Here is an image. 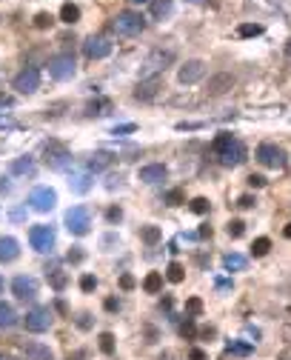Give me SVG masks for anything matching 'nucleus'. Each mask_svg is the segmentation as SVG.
<instances>
[{"instance_id":"obj_37","label":"nucleus","mask_w":291,"mask_h":360,"mask_svg":"<svg viewBox=\"0 0 291 360\" xmlns=\"http://www.w3.org/2000/svg\"><path fill=\"white\" fill-rule=\"evenodd\" d=\"M209 206H211V203L206 198H194L191 203H188V209L194 212V215H206V212H209Z\"/></svg>"},{"instance_id":"obj_11","label":"nucleus","mask_w":291,"mask_h":360,"mask_svg":"<svg viewBox=\"0 0 291 360\" xmlns=\"http://www.w3.org/2000/svg\"><path fill=\"white\" fill-rule=\"evenodd\" d=\"M83 55L89 60H103L112 55V43L100 35H92V37H86V43H83Z\"/></svg>"},{"instance_id":"obj_45","label":"nucleus","mask_w":291,"mask_h":360,"mask_svg":"<svg viewBox=\"0 0 291 360\" xmlns=\"http://www.w3.org/2000/svg\"><path fill=\"white\" fill-rule=\"evenodd\" d=\"M131 132H134V123H123V126L112 129V135H131Z\"/></svg>"},{"instance_id":"obj_13","label":"nucleus","mask_w":291,"mask_h":360,"mask_svg":"<svg viewBox=\"0 0 291 360\" xmlns=\"http://www.w3.org/2000/svg\"><path fill=\"white\" fill-rule=\"evenodd\" d=\"M203 74H206V63L203 60H186L180 66V72H177V80L183 86H194L197 80H203Z\"/></svg>"},{"instance_id":"obj_57","label":"nucleus","mask_w":291,"mask_h":360,"mask_svg":"<svg viewBox=\"0 0 291 360\" xmlns=\"http://www.w3.org/2000/svg\"><path fill=\"white\" fill-rule=\"evenodd\" d=\"M0 294H3V278H0Z\"/></svg>"},{"instance_id":"obj_2","label":"nucleus","mask_w":291,"mask_h":360,"mask_svg":"<svg viewBox=\"0 0 291 360\" xmlns=\"http://www.w3.org/2000/svg\"><path fill=\"white\" fill-rule=\"evenodd\" d=\"M112 29H115L120 37H137L140 32L146 29V17H143L140 12H131V9H126V12H120L115 17Z\"/></svg>"},{"instance_id":"obj_4","label":"nucleus","mask_w":291,"mask_h":360,"mask_svg":"<svg viewBox=\"0 0 291 360\" xmlns=\"http://www.w3.org/2000/svg\"><path fill=\"white\" fill-rule=\"evenodd\" d=\"M29 240H32V249H37V252H52L55 249V243H58V234H55V229L52 226H46V223H40V226H32V232H29Z\"/></svg>"},{"instance_id":"obj_12","label":"nucleus","mask_w":291,"mask_h":360,"mask_svg":"<svg viewBox=\"0 0 291 360\" xmlns=\"http://www.w3.org/2000/svg\"><path fill=\"white\" fill-rule=\"evenodd\" d=\"M234 74H229V72H217V74H211L209 83H206V94L209 97H220V94L232 92L234 89Z\"/></svg>"},{"instance_id":"obj_48","label":"nucleus","mask_w":291,"mask_h":360,"mask_svg":"<svg viewBox=\"0 0 291 360\" xmlns=\"http://www.w3.org/2000/svg\"><path fill=\"white\" fill-rule=\"evenodd\" d=\"M188 360H209V355H206L203 349H191V352H188Z\"/></svg>"},{"instance_id":"obj_3","label":"nucleus","mask_w":291,"mask_h":360,"mask_svg":"<svg viewBox=\"0 0 291 360\" xmlns=\"http://www.w3.org/2000/svg\"><path fill=\"white\" fill-rule=\"evenodd\" d=\"M89 226H92V215H89L86 206H71V209L66 212V229H69L71 234L83 237V234H89Z\"/></svg>"},{"instance_id":"obj_38","label":"nucleus","mask_w":291,"mask_h":360,"mask_svg":"<svg viewBox=\"0 0 291 360\" xmlns=\"http://www.w3.org/2000/svg\"><path fill=\"white\" fill-rule=\"evenodd\" d=\"M226 232H229V237H243V232H245V223H243V220H229V226H226Z\"/></svg>"},{"instance_id":"obj_7","label":"nucleus","mask_w":291,"mask_h":360,"mask_svg":"<svg viewBox=\"0 0 291 360\" xmlns=\"http://www.w3.org/2000/svg\"><path fill=\"white\" fill-rule=\"evenodd\" d=\"M74 72H77V63H74L71 55H58V58L49 60V74L55 80H71Z\"/></svg>"},{"instance_id":"obj_20","label":"nucleus","mask_w":291,"mask_h":360,"mask_svg":"<svg viewBox=\"0 0 291 360\" xmlns=\"http://www.w3.org/2000/svg\"><path fill=\"white\" fill-rule=\"evenodd\" d=\"M23 355L29 360H55L52 358V349L43 343H23Z\"/></svg>"},{"instance_id":"obj_31","label":"nucleus","mask_w":291,"mask_h":360,"mask_svg":"<svg viewBox=\"0 0 291 360\" xmlns=\"http://www.w3.org/2000/svg\"><path fill=\"white\" fill-rule=\"evenodd\" d=\"M109 109H112L109 100H92V103L86 106V112H89V115H109Z\"/></svg>"},{"instance_id":"obj_43","label":"nucleus","mask_w":291,"mask_h":360,"mask_svg":"<svg viewBox=\"0 0 291 360\" xmlns=\"http://www.w3.org/2000/svg\"><path fill=\"white\" fill-rule=\"evenodd\" d=\"M237 206H240V209H254V206H257V198H251V195H243V198L237 200Z\"/></svg>"},{"instance_id":"obj_56","label":"nucleus","mask_w":291,"mask_h":360,"mask_svg":"<svg viewBox=\"0 0 291 360\" xmlns=\"http://www.w3.org/2000/svg\"><path fill=\"white\" fill-rule=\"evenodd\" d=\"M128 3H146V0H128Z\"/></svg>"},{"instance_id":"obj_55","label":"nucleus","mask_w":291,"mask_h":360,"mask_svg":"<svg viewBox=\"0 0 291 360\" xmlns=\"http://www.w3.org/2000/svg\"><path fill=\"white\" fill-rule=\"evenodd\" d=\"M283 234H286V237H289V240H291V223H289V226H286V229H283Z\"/></svg>"},{"instance_id":"obj_40","label":"nucleus","mask_w":291,"mask_h":360,"mask_svg":"<svg viewBox=\"0 0 291 360\" xmlns=\"http://www.w3.org/2000/svg\"><path fill=\"white\" fill-rule=\"evenodd\" d=\"M55 23V17H52V14L49 12H40V14H35V26L37 29H49V26Z\"/></svg>"},{"instance_id":"obj_29","label":"nucleus","mask_w":291,"mask_h":360,"mask_svg":"<svg viewBox=\"0 0 291 360\" xmlns=\"http://www.w3.org/2000/svg\"><path fill=\"white\" fill-rule=\"evenodd\" d=\"M268 249H271V240H268V237H257L254 243H251V255L254 257H266Z\"/></svg>"},{"instance_id":"obj_32","label":"nucleus","mask_w":291,"mask_h":360,"mask_svg":"<svg viewBox=\"0 0 291 360\" xmlns=\"http://www.w3.org/2000/svg\"><path fill=\"white\" fill-rule=\"evenodd\" d=\"M237 35L240 37H257V35H263V26L260 23H243L237 29Z\"/></svg>"},{"instance_id":"obj_1","label":"nucleus","mask_w":291,"mask_h":360,"mask_svg":"<svg viewBox=\"0 0 291 360\" xmlns=\"http://www.w3.org/2000/svg\"><path fill=\"white\" fill-rule=\"evenodd\" d=\"M175 49H154L149 58L143 60V66H140V80H146V77H157L160 72H166L172 63H175Z\"/></svg>"},{"instance_id":"obj_28","label":"nucleus","mask_w":291,"mask_h":360,"mask_svg":"<svg viewBox=\"0 0 291 360\" xmlns=\"http://www.w3.org/2000/svg\"><path fill=\"white\" fill-rule=\"evenodd\" d=\"M232 143H234V138H232V135H229V132H220V135L214 138V143H211V149H214V154H223V151L229 149Z\"/></svg>"},{"instance_id":"obj_14","label":"nucleus","mask_w":291,"mask_h":360,"mask_svg":"<svg viewBox=\"0 0 291 360\" xmlns=\"http://www.w3.org/2000/svg\"><path fill=\"white\" fill-rule=\"evenodd\" d=\"M12 291L17 300H35L37 297V280L32 275H17L12 280Z\"/></svg>"},{"instance_id":"obj_21","label":"nucleus","mask_w":291,"mask_h":360,"mask_svg":"<svg viewBox=\"0 0 291 360\" xmlns=\"http://www.w3.org/2000/svg\"><path fill=\"white\" fill-rule=\"evenodd\" d=\"M17 323V312H14L12 303H3L0 300V329H12Z\"/></svg>"},{"instance_id":"obj_5","label":"nucleus","mask_w":291,"mask_h":360,"mask_svg":"<svg viewBox=\"0 0 291 360\" xmlns=\"http://www.w3.org/2000/svg\"><path fill=\"white\" fill-rule=\"evenodd\" d=\"M43 160H46L49 169H66V163L71 160V154L60 140H49L46 146H43Z\"/></svg>"},{"instance_id":"obj_33","label":"nucleus","mask_w":291,"mask_h":360,"mask_svg":"<svg viewBox=\"0 0 291 360\" xmlns=\"http://www.w3.org/2000/svg\"><path fill=\"white\" fill-rule=\"evenodd\" d=\"M97 340H100V352H103V355H112V352H115V335H112V332H103Z\"/></svg>"},{"instance_id":"obj_52","label":"nucleus","mask_w":291,"mask_h":360,"mask_svg":"<svg viewBox=\"0 0 291 360\" xmlns=\"http://www.w3.org/2000/svg\"><path fill=\"white\" fill-rule=\"evenodd\" d=\"M89 323H92V320H89V314H80V320H77V326H80V329H89Z\"/></svg>"},{"instance_id":"obj_24","label":"nucleus","mask_w":291,"mask_h":360,"mask_svg":"<svg viewBox=\"0 0 291 360\" xmlns=\"http://www.w3.org/2000/svg\"><path fill=\"white\" fill-rule=\"evenodd\" d=\"M60 20H63V23H77V20H80V9H77V6H74V3H63V6H60Z\"/></svg>"},{"instance_id":"obj_51","label":"nucleus","mask_w":291,"mask_h":360,"mask_svg":"<svg viewBox=\"0 0 291 360\" xmlns=\"http://www.w3.org/2000/svg\"><path fill=\"white\" fill-rule=\"evenodd\" d=\"M117 309H120V303H117L115 297H109V300H106V312H117Z\"/></svg>"},{"instance_id":"obj_9","label":"nucleus","mask_w":291,"mask_h":360,"mask_svg":"<svg viewBox=\"0 0 291 360\" xmlns=\"http://www.w3.org/2000/svg\"><path fill=\"white\" fill-rule=\"evenodd\" d=\"M23 323H26L29 332H37V335L46 332L49 326H52V309H49V306H35L32 312H26Z\"/></svg>"},{"instance_id":"obj_39","label":"nucleus","mask_w":291,"mask_h":360,"mask_svg":"<svg viewBox=\"0 0 291 360\" xmlns=\"http://www.w3.org/2000/svg\"><path fill=\"white\" fill-rule=\"evenodd\" d=\"M180 335L186 337V340H194V337H197V329H194V323H191V317H186V323L180 326Z\"/></svg>"},{"instance_id":"obj_35","label":"nucleus","mask_w":291,"mask_h":360,"mask_svg":"<svg viewBox=\"0 0 291 360\" xmlns=\"http://www.w3.org/2000/svg\"><path fill=\"white\" fill-rule=\"evenodd\" d=\"M140 237H143L146 243H157V240H160V229H157V226H143Z\"/></svg>"},{"instance_id":"obj_50","label":"nucleus","mask_w":291,"mask_h":360,"mask_svg":"<svg viewBox=\"0 0 291 360\" xmlns=\"http://www.w3.org/2000/svg\"><path fill=\"white\" fill-rule=\"evenodd\" d=\"M66 260H69V263H80V260H83V252H80V249H74V252H69V255H66Z\"/></svg>"},{"instance_id":"obj_6","label":"nucleus","mask_w":291,"mask_h":360,"mask_svg":"<svg viewBox=\"0 0 291 360\" xmlns=\"http://www.w3.org/2000/svg\"><path fill=\"white\" fill-rule=\"evenodd\" d=\"M257 160L266 169H283L286 166V151L280 149L277 143H260L257 146Z\"/></svg>"},{"instance_id":"obj_36","label":"nucleus","mask_w":291,"mask_h":360,"mask_svg":"<svg viewBox=\"0 0 291 360\" xmlns=\"http://www.w3.org/2000/svg\"><path fill=\"white\" fill-rule=\"evenodd\" d=\"M200 312H203V300H200V297H188L186 300V314L188 317H197Z\"/></svg>"},{"instance_id":"obj_25","label":"nucleus","mask_w":291,"mask_h":360,"mask_svg":"<svg viewBox=\"0 0 291 360\" xmlns=\"http://www.w3.org/2000/svg\"><path fill=\"white\" fill-rule=\"evenodd\" d=\"M245 263H248V260H245L243 255H237V252H232V255H226V257H223V266L229 269V272H243Z\"/></svg>"},{"instance_id":"obj_47","label":"nucleus","mask_w":291,"mask_h":360,"mask_svg":"<svg viewBox=\"0 0 291 360\" xmlns=\"http://www.w3.org/2000/svg\"><path fill=\"white\" fill-rule=\"evenodd\" d=\"M248 186H254V189L266 186V177H263V174H251V177H248Z\"/></svg>"},{"instance_id":"obj_10","label":"nucleus","mask_w":291,"mask_h":360,"mask_svg":"<svg viewBox=\"0 0 291 360\" xmlns=\"http://www.w3.org/2000/svg\"><path fill=\"white\" fill-rule=\"evenodd\" d=\"M29 203H32V209L35 212H52L55 209V203H58V192L49 189V186H37V189H32Z\"/></svg>"},{"instance_id":"obj_22","label":"nucleus","mask_w":291,"mask_h":360,"mask_svg":"<svg viewBox=\"0 0 291 360\" xmlns=\"http://www.w3.org/2000/svg\"><path fill=\"white\" fill-rule=\"evenodd\" d=\"M9 172L12 174H32L35 172V160L32 157H17V160L9 163Z\"/></svg>"},{"instance_id":"obj_23","label":"nucleus","mask_w":291,"mask_h":360,"mask_svg":"<svg viewBox=\"0 0 291 360\" xmlns=\"http://www.w3.org/2000/svg\"><path fill=\"white\" fill-rule=\"evenodd\" d=\"M143 289L149 291V294H157V291L163 289V275L160 272H149L146 280H143Z\"/></svg>"},{"instance_id":"obj_42","label":"nucleus","mask_w":291,"mask_h":360,"mask_svg":"<svg viewBox=\"0 0 291 360\" xmlns=\"http://www.w3.org/2000/svg\"><path fill=\"white\" fill-rule=\"evenodd\" d=\"M66 283H69V278H66V275H63V272H52V286H55V289H66Z\"/></svg>"},{"instance_id":"obj_27","label":"nucleus","mask_w":291,"mask_h":360,"mask_svg":"<svg viewBox=\"0 0 291 360\" xmlns=\"http://www.w3.org/2000/svg\"><path fill=\"white\" fill-rule=\"evenodd\" d=\"M106 166H112V154L109 151H94L92 160H89V169L97 172V169H106Z\"/></svg>"},{"instance_id":"obj_26","label":"nucleus","mask_w":291,"mask_h":360,"mask_svg":"<svg viewBox=\"0 0 291 360\" xmlns=\"http://www.w3.org/2000/svg\"><path fill=\"white\" fill-rule=\"evenodd\" d=\"M183 278H186V269L180 266L177 260H172L169 269H166V280H169V283H183Z\"/></svg>"},{"instance_id":"obj_58","label":"nucleus","mask_w":291,"mask_h":360,"mask_svg":"<svg viewBox=\"0 0 291 360\" xmlns=\"http://www.w3.org/2000/svg\"><path fill=\"white\" fill-rule=\"evenodd\" d=\"M191 3H200V0H191Z\"/></svg>"},{"instance_id":"obj_49","label":"nucleus","mask_w":291,"mask_h":360,"mask_svg":"<svg viewBox=\"0 0 291 360\" xmlns=\"http://www.w3.org/2000/svg\"><path fill=\"white\" fill-rule=\"evenodd\" d=\"M229 352H234V355H248V346H243V343H229Z\"/></svg>"},{"instance_id":"obj_34","label":"nucleus","mask_w":291,"mask_h":360,"mask_svg":"<svg viewBox=\"0 0 291 360\" xmlns=\"http://www.w3.org/2000/svg\"><path fill=\"white\" fill-rule=\"evenodd\" d=\"M172 12V0H154L152 3V14L154 17H163V14Z\"/></svg>"},{"instance_id":"obj_18","label":"nucleus","mask_w":291,"mask_h":360,"mask_svg":"<svg viewBox=\"0 0 291 360\" xmlns=\"http://www.w3.org/2000/svg\"><path fill=\"white\" fill-rule=\"evenodd\" d=\"M20 255V243L14 237H0V263H12Z\"/></svg>"},{"instance_id":"obj_53","label":"nucleus","mask_w":291,"mask_h":360,"mask_svg":"<svg viewBox=\"0 0 291 360\" xmlns=\"http://www.w3.org/2000/svg\"><path fill=\"white\" fill-rule=\"evenodd\" d=\"M200 237H211V226H200Z\"/></svg>"},{"instance_id":"obj_46","label":"nucleus","mask_w":291,"mask_h":360,"mask_svg":"<svg viewBox=\"0 0 291 360\" xmlns=\"http://www.w3.org/2000/svg\"><path fill=\"white\" fill-rule=\"evenodd\" d=\"M106 217H109V223H117V220H120V217H123V212L117 209V206H112V209L106 212Z\"/></svg>"},{"instance_id":"obj_54","label":"nucleus","mask_w":291,"mask_h":360,"mask_svg":"<svg viewBox=\"0 0 291 360\" xmlns=\"http://www.w3.org/2000/svg\"><path fill=\"white\" fill-rule=\"evenodd\" d=\"M286 60H289V66H291V40L286 43Z\"/></svg>"},{"instance_id":"obj_15","label":"nucleus","mask_w":291,"mask_h":360,"mask_svg":"<svg viewBox=\"0 0 291 360\" xmlns=\"http://www.w3.org/2000/svg\"><path fill=\"white\" fill-rule=\"evenodd\" d=\"M160 86H163V80H160V77H146V80L137 83L134 97H137V100H154V97L160 94Z\"/></svg>"},{"instance_id":"obj_17","label":"nucleus","mask_w":291,"mask_h":360,"mask_svg":"<svg viewBox=\"0 0 291 360\" xmlns=\"http://www.w3.org/2000/svg\"><path fill=\"white\" fill-rule=\"evenodd\" d=\"M166 166L163 163H149V166H143L137 172V177L143 180V183H160V180H166Z\"/></svg>"},{"instance_id":"obj_8","label":"nucleus","mask_w":291,"mask_h":360,"mask_svg":"<svg viewBox=\"0 0 291 360\" xmlns=\"http://www.w3.org/2000/svg\"><path fill=\"white\" fill-rule=\"evenodd\" d=\"M14 92H20V94H32L40 89V72L35 69V66H26L23 72H17L14 74Z\"/></svg>"},{"instance_id":"obj_16","label":"nucleus","mask_w":291,"mask_h":360,"mask_svg":"<svg viewBox=\"0 0 291 360\" xmlns=\"http://www.w3.org/2000/svg\"><path fill=\"white\" fill-rule=\"evenodd\" d=\"M245 154H248V151H245V146L240 143V140H234L232 146L223 151V154H217V157H220L223 166H240V163L245 160Z\"/></svg>"},{"instance_id":"obj_44","label":"nucleus","mask_w":291,"mask_h":360,"mask_svg":"<svg viewBox=\"0 0 291 360\" xmlns=\"http://www.w3.org/2000/svg\"><path fill=\"white\" fill-rule=\"evenodd\" d=\"M134 286H137V280L131 278V275H123V278H120V289L131 291V289H134Z\"/></svg>"},{"instance_id":"obj_19","label":"nucleus","mask_w":291,"mask_h":360,"mask_svg":"<svg viewBox=\"0 0 291 360\" xmlns=\"http://www.w3.org/2000/svg\"><path fill=\"white\" fill-rule=\"evenodd\" d=\"M69 186H71V192H77V195H86V192L92 189V174H89V172H71Z\"/></svg>"},{"instance_id":"obj_30","label":"nucleus","mask_w":291,"mask_h":360,"mask_svg":"<svg viewBox=\"0 0 291 360\" xmlns=\"http://www.w3.org/2000/svg\"><path fill=\"white\" fill-rule=\"evenodd\" d=\"M166 203H169V206H183V203H186V192H183V189H169V192H166Z\"/></svg>"},{"instance_id":"obj_41","label":"nucleus","mask_w":291,"mask_h":360,"mask_svg":"<svg viewBox=\"0 0 291 360\" xmlns=\"http://www.w3.org/2000/svg\"><path fill=\"white\" fill-rule=\"evenodd\" d=\"M80 289L83 291H94L97 289V278H94V275H83L80 278Z\"/></svg>"}]
</instances>
